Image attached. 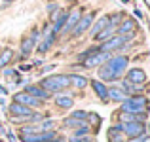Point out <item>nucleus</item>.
<instances>
[{"mask_svg": "<svg viewBox=\"0 0 150 142\" xmlns=\"http://www.w3.org/2000/svg\"><path fill=\"white\" fill-rule=\"evenodd\" d=\"M91 87H93V91L97 93V97H99L103 102H108V87H106L103 82L93 80V82H91Z\"/></svg>", "mask_w": 150, "mask_h": 142, "instance_id": "obj_15", "label": "nucleus"}, {"mask_svg": "<svg viewBox=\"0 0 150 142\" xmlns=\"http://www.w3.org/2000/svg\"><path fill=\"white\" fill-rule=\"evenodd\" d=\"M51 142H59V140H51Z\"/></svg>", "mask_w": 150, "mask_h": 142, "instance_id": "obj_34", "label": "nucleus"}, {"mask_svg": "<svg viewBox=\"0 0 150 142\" xmlns=\"http://www.w3.org/2000/svg\"><path fill=\"white\" fill-rule=\"evenodd\" d=\"M106 27H108V15H103V17L99 19V21H97L95 25L91 27V36L95 38L97 34L101 32V30H105V29H106Z\"/></svg>", "mask_w": 150, "mask_h": 142, "instance_id": "obj_18", "label": "nucleus"}, {"mask_svg": "<svg viewBox=\"0 0 150 142\" xmlns=\"http://www.w3.org/2000/svg\"><path fill=\"white\" fill-rule=\"evenodd\" d=\"M72 142H91L89 136H84V138H72Z\"/></svg>", "mask_w": 150, "mask_h": 142, "instance_id": "obj_27", "label": "nucleus"}, {"mask_svg": "<svg viewBox=\"0 0 150 142\" xmlns=\"http://www.w3.org/2000/svg\"><path fill=\"white\" fill-rule=\"evenodd\" d=\"M108 98H112V101H116V102H124L127 97H125V93L122 91L120 87H110L108 89Z\"/></svg>", "mask_w": 150, "mask_h": 142, "instance_id": "obj_19", "label": "nucleus"}, {"mask_svg": "<svg viewBox=\"0 0 150 142\" xmlns=\"http://www.w3.org/2000/svg\"><path fill=\"white\" fill-rule=\"evenodd\" d=\"M97 74H99V78H101L103 82H114V80H118V76L112 72V68H110L106 63H105V65H101V68H99V72H97Z\"/></svg>", "mask_w": 150, "mask_h": 142, "instance_id": "obj_17", "label": "nucleus"}, {"mask_svg": "<svg viewBox=\"0 0 150 142\" xmlns=\"http://www.w3.org/2000/svg\"><path fill=\"white\" fill-rule=\"evenodd\" d=\"M122 2H125V4H127V2H129V0H122Z\"/></svg>", "mask_w": 150, "mask_h": 142, "instance_id": "obj_32", "label": "nucleus"}, {"mask_svg": "<svg viewBox=\"0 0 150 142\" xmlns=\"http://www.w3.org/2000/svg\"><path fill=\"white\" fill-rule=\"evenodd\" d=\"M42 89H46L48 93H59V91H65L67 87L70 85V80L67 74H55V76H48L40 82Z\"/></svg>", "mask_w": 150, "mask_h": 142, "instance_id": "obj_1", "label": "nucleus"}, {"mask_svg": "<svg viewBox=\"0 0 150 142\" xmlns=\"http://www.w3.org/2000/svg\"><path fill=\"white\" fill-rule=\"evenodd\" d=\"M122 133L129 136V138H139L144 133V125L139 121H131V123H122Z\"/></svg>", "mask_w": 150, "mask_h": 142, "instance_id": "obj_5", "label": "nucleus"}, {"mask_svg": "<svg viewBox=\"0 0 150 142\" xmlns=\"http://www.w3.org/2000/svg\"><path fill=\"white\" fill-rule=\"evenodd\" d=\"M127 142H143V136H139V138H129Z\"/></svg>", "mask_w": 150, "mask_h": 142, "instance_id": "obj_30", "label": "nucleus"}, {"mask_svg": "<svg viewBox=\"0 0 150 142\" xmlns=\"http://www.w3.org/2000/svg\"><path fill=\"white\" fill-rule=\"evenodd\" d=\"M10 114L15 116V117H19V120H27L29 116H33V110H30L29 106L19 104V102H11L10 104Z\"/></svg>", "mask_w": 150, "mask_h": 142, "instance_id": "obj_11", "label": "nucleus"}, {"mask_svg": "<svg viewBox=\"0 0 150 142\" xmlns=\"http://www.w3.org/2000/svg\"><path fill=\"white\" fill-rule=\"evenodd\" d=\"M125 80H127L129 84H133V85L144 84V82H146V72H144L143 68H131L127 72V78H125Z\"/></svg>", "mask_w": 150, "mask_h": 142, "instance_id": "obj_12", "label": "nucleus"}, {"mask_svg": "<svg viewBox=\"0 0 150 142\" xmlns=\"http://www.w3.org/2000/svg\"><path fill=\"white\" fill-rule=\"evenodd\" d=\"M110 59L108 53H103V51H95L93 55H89V57H86L84 61V66L86 68H93V66H99V65H105L106 61Z\"/></svg>", "mask_w": 150, "mask_h": 142, "instance_id": "obj_9", "label": "nucleus"}, {"mask_svg": "<svg viewBox=\"0 0 150 142\" xmlns=\"http://www.w3.org/2000/svg\"><path fill=\"white\" fill-rule=\"evenodd\" d=\"M88 133H89V127H88V125H86V127H80L76 133H74V138H78V136H82V135H88Z\"/></svg>", "mask_w": 150, "mask_h": 142, "instance_id": "obj_26", "label": "nucleus"}, {"mask_svg": "<svg viewBox=\"0 0 150 142\" xmlns=\"http://www.w3.org/2000/svg\"><path fill=\"white\" fill-rule=\"evenodd\" d=\"M72 98L70 97H57L55 98V104L59 106V108H70V106H72Z\"/></svg>", "mask_w": 150, "mask_h": 142, "instance_id": "obj_23", "label": "nucleus"}, {"mask_svg": "<svg viewBox=\"0 0 150 142\" xmlns=\"http://www.w3.org/2000/svg\"><path fill=\"white\" fill-rule=\"evenodd\" d=\"M38 38H40V30L38 29H33V32H30L29 36L23 38V42H21V55L23 57H29V55L33 53V47L38 42Z\"/></svg>", "mask_w": 150, "mask_h": 142, "instance_id": "obj_4", "label": "nucleus"}, {"mask_svg": "<svg viewBox=\"0 0 150 142\" xmlns=\"http://www.w3.org/2000/svg\"><path fill=\"white\" fill-rule=\"evenodd\" d=\"M55 36H57V34H53L50 27H46V29H44V34H42V42L38 44V53H40V55L48 53V49L53 46V42H55Z\"/></svg>", "mask_w": 150, "mask_h": 142, "instance_id": "obj_7", "label": "nucleus"}, {"mask_svg": "<svg viewBox=\"0 0 150 142\" xmlns=\"http://www.w3.org/2000/svg\"><path fill=\"white\" fill-rule=\"evenodd\" d=\"M67 15H69V11H67V10H59L57 13L51 15V17H53L51 32H53V34H59V32L63 30V27H65V21H67Z\"/></svg>", "mask_w": 150, "mask_h": 142, "instance_id": "obj_10", "label": "nucleus"}, {"mask_svg": "<svg viewBox=\"0 0 150 142\" xmlns=\"http://www.w3.org/2000/svg\"><path fill=\"white\" fill-rule=\"evenodd\" d=\"M63 123H65V127H86V121H80V120H74V117H67L65 121H63Z\"/></svg>", "mask_w": 150, "mask_h": 142, "instance_id": "obj_24", "label": "nucleus"}, {"mask_svg": "<svg viewBox=\"0 0 150 142\" xmlns=\"http://www.w3.org/2000/svg\"><path fill=\"white\" fill-rule=\"evenodd\" d=\"M4 76H15V70H11V68L4 70Z\"/></svg>", "mask_w": 150, "mask_h": 142, "instance_id": "obj_28", "label": "nucleus"}, {"mask_svg": "<svg viewBox=\"0 0 150 142\" xmlns=\"http://www.w3.org/2000/svg\"><path fill=\"white\" fill-rule=\"evenodd\" d=\"M110 142H124V140H122V136L118 135V136H112V138H110Z\"/></svg>", "mask_w": 150, "mask_h": 142, "instance_id": "obj_29", "label": "nucleus"}, {"mask_svg": "<svg viewBox=\"0 0 150 142\" xmlns=\"http://www.w3.org/2000/svg\"><path fill=\"white\" fill-rule=\"evenodd\" d=\"M11 59H13V51L11 49H4L2 53H0V68H4Z\"/></svg>", "mask_w": 150, "mask_h": 142, "instance_id": "obj_22", "label": "nucleus"}, {"mask_svg": "<svg viewBox=\"0 0 150 142\" xmlns=\"http://www.w3.org/2000/svg\"><path fill=\"white\" fill-rule=\"evenodd\" d=\"M106 65H108L110 68H112V72L116 74L118 78H120V76H122V72L127 68L129 59L125 57V55H114V57H110L108 61H106Z\"/></svg>", "mask_w": 150, "mask_h": 142, "instance_id": "obj_3", "label": "nucleus"}, {"mask_svg": "<svg viewBox=\"0 0 150 142\" xmlns=\"http://www.w3.org/2000/svg\"><path fill=\"white\" fill-rule=\"evenodd\" d=\"M125 42H127V38H124V36H112L110 40L103 42L99 49L103 53H108V51H114V49H122L125 46Z\"/></svg>", "mask_w": 150, "mask_h": 142, "instance_id": "obj_6", "label": "nucleus"}, {"mask_svg": "<svg viewBox=\"0 0 150 142\" xmlns=\"http://www.w3.org/2000/svg\"><path fill=\"white\" fill-rule=\"evenodd\" d=\"M69 80H70V84H72L74 87H78V89H84L86 85H88V78L78 76V74H72V76H69Z\"/></svg>", "mask_w": 150, "mask_h": 142, "instance_id": "obj_21", "label": "nucleus"}, {"mask_svg": "<svg viewBox=\"0 0 150 142\" xmlns=\"http://www.w3.org/2000/svg\"><path fill=\"white\" fill-rule=\"evenodd\" d=\"M72 117H74V120L84 121L86 117H88V112H84V110H76V112H72Z\"/></svg>", "mask_w": 150, "mask_h": 142, "instance_id": "obj_25", "label": "nucleus"}, {"mask_svg": "<svg viewBox=\"0 0 150 142\" xmlns=\"http://www.w3.org/2000/svg\"><path fill=\"white\" fill-rule=\"evenodd\" d=\"M146 104H148L146 97H143V95H131V97H127L122 102V112H125V114H143V112H146Z\"/></svg>", "mask_w": 150, "mask_h": 142, "instance_id": "obj_2", "label": "nucleus"}, {"mask_svg": "<svg viewBox=\"0 0 150 142\" xmlns=\"http://www.w3.org/2000/svg\"><path fill=\"white\" fill-rule=\"evenodd\" d=\"M93 11H89L88 15H84V17H80V21L76 23V27L72 29V36H82V34L86 32V30L91 27V23H93Z\"/></svg>", "mask_w": 150, "mask_h": 142, "instance_id": "obj_8", "label": "nucleus"}, {"mask_svg": "<svg viewBox=\"0 0 150 142\" xmlns=\"http://www.w3.org/2000/svg\"><path fill=\"white\" fill-rule=\"evenodd\" d=\"M114 32H116V27H106L105 30H101V32L95 36V40H99V42H106V40H110V38L114 36Z\"/></svg>", "mask_w": 150, "mask_h": 142, "instance_id": "obj_20", "label": "nucleus"}, {"mask_svg": "<svg viewBox=\"0 0 150 142\" xmlns=\"http://www.w3.org/2000/svg\"><path fill=\"white\" fill-rule=\"evenodd\" d=\"M143 142H150V138H143Z\"/></svg>", "mask_w": 150, "mask_h": 142, "instance_id": "obj_31", "label": "nucleus"}, {"mask_svg": "<svg viewBox=\"0 0 150 142\" xmlns=\"http://www.w3.org/2000/svg\"><path fill=\"white\" fill-rule=\"evenodd\" d=\"M13 102H19V104L29 106V108H30V106H40V101H38V98H34V97H30V95H27L25 91L13 95Z\"/></svg>", "mask_w": 150, "mask_h": 142, "instance_id": "obj_14", "label": "nucleus"}, {"mask_svg": "<svg viewBox=\"0 0 150 142\" xmlns=\"http://www.w3.org/2000/svg\"><path fill=\"white\" fill-rule=\"evenodd\" d=\"M82 17V10H72V13L67 15V21H65V27H63L61 32H70V30L76 27V23L80 21Z\"/></svg>", "mask_w": 150, "mask_h": 142, "instance_id": "obj_13", "label": "nucleus"}, {"mask_svg": "<svg viewBox=\"0 0 150 142\" xmlns=\"http://www.w3.org/2000/svg\"><path fill=\"white\" fill-rule=\"evenodd\" d=\"M25 93L27 95H30V97H34V98H50V93L46 91V89H42L40 85H27L25 87Z\"/></svg>", "mask_w": 150, "mask_h": 142, "instance_id": "obj_16", "label": "nucleus"}, {"mask_svg": "<svg viewBox=\"0 0 150 142\" xmlns=\"http://www.w3.org/2000/svg\"><path fill=\"white\" fill-rule=\"evenodd\" d=\"M72 2H74V0H72Z\"/></svg>", "mask_w": 150, "mask_h": 142, "instance_id": "obj_35", "label": "nucleus"}, {"mask_svg": "<svg viewBox=\"0 0 150 142\" xmlns=\"http://www.w3.org/2000/svg\"><path fill=\"white\" fill-rule=\"evenodd\" d=\"M4 2H11V0H4Z\"/></svg>", "mask_w": 150, "mask_h": 142, "instance_id": "obj_33", "label": "nucleus"}]
</instances>
